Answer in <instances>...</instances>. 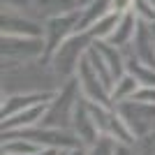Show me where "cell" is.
Segmentation results:
<instances>
[{"label":"cell","mask_w":155,"mask_h":155,"mask_svg":"<svg viewBox=\"0 0 155 155\" xmlns=\"http://www.w3.org/2000/svg\"><path fill=\"white\" fill-rule=\"evenodd\" d=\"M93 42H95V39H93V35L88 30H79V32H74L72 37H67L63 44L51 53L49 60H51V67H53V72L58 74V79H63L65 84H67L70 79L77 77L79 63H81V58L88 53Z\"/></svg>","instance_id":"1"},{"label":"cell","mask_w":155,"mask_h":155,"mask_svg":"<svg viewBox=\"0 0 155 155\" xmlns=\"http://www.w3.org/2000/svg\"><path fill=\"white\" fill-rule=\"evenodd\" d=\"M46 53L44 37H28V35H2V63L21 65L28 60L42 58Z\"/></svg>","instance_id":"2"},{"label":"cell","mask_w":155,"mask_h":155,"mask_svg":"<svg viewBox=\"0 0 155 155\" xmlns=\"http://www.w3.org/2000/svg\"><path fill=\"white\" fill-rule=\"evenodd\" d=\"M74 79H77L79 88H81V95H84L88 102L114 107V102H111V86L97 74V70L93 67V63L88 60V56L81 58L79 70H77V77H74Z\"/></svg>","instance_id":"3"},{"label":"cell","mask_w":155,"mask_h":155,"mask_svg":"<svg viewBox=\"0 0 155 155\" xmlns=\"http://www.w3.org/2000/svg\"><path fill=\"white\" fill-rule=\"evenodd\" d=\"M116 109L127 123L134 139H141V137L155 132V104L139 102V100H125V102L116 104Z\"/></svg>","instance_id":"4"},{"label":"cell","mask_w":155,"mask_h":155,"mask_svg":"<svg viewBox=\"0 0 155 155\" xmlns=\"http://www.w3.org/2000/svg\"><path fill=\"white\" fill-rule=\"evenodd\" d=\"M74 32H79V9L44 19V42H46L44 58H51V53Z\"/></svg>","instance_id":"5"},{"label":"cell","mask_w":155,"mask_h":155,"mask_svg":"<svg viewBox=\"0 0 155 155\" xmlns=\"http://www.w3.org/2000/svg\"><path fill=\"white\" fill-rule=\"evenodd\" d=\"M2 35H28V37H44V23L30 19L21 9L2 7Z\"/></svg>","instance_id":"6"},{"label":"cell","mask_w":155,"mask_h":155,"mask_svg":"<svg viewBox=\"0 0 155 155\" xmlns=\"http://www.w3.org/2000/svg\"><path fill=\"white\" fill-rule=\"evenodd\" d=\"M72 130L77 132V137L84 141V146H93V143L102 137L100 127H97L95 118H93V111H91V104L86 97H81L74 109V116H72Z\"/></svg>","instance_id":"7"},{"label":"cell","mask_w":155,"mask_h":155,"mask_svg":"<svg viewBox=\"0 0 155 155\" xmlns=\"http://www.w3.org/2000/svg\"><path fill=\"white\" fill-rule=\"evenodd\" d=\"M56 95L53 91H23V93H12L2 100V118L14 116L16 111H23L32 104L39 102H49L51 97Z\"/></svg>","instance_id":"8"},{"label":"cell","mask_w":155,"mask_h":155,"mask_svg":"<svg viewBox=\"0 0 155 155\" xmlns=\"http://www.w3.org/2000/svg\"><path fill=\"white\" fill-rule=\"evenodd\" d=\"M49 102H51V100H49ZM49 102L32 104V107H28V109H23V111H16V114L9 116V118H2V132H14V130H26V127H32V125H39L44 120Z\"/></svg>","instance_id":"9"},{"label":"cell","mask_w":155,"mask_h":155,"mask_svg":"<svg viewBox=\"0 0 155 155\" xmlns=\"http://www.w3.org/2000/svg\"><path fill=\"white\" fill-rule=\"evenodd\" d=\"M137 23H139V19H137V14H134V12L120 14V19H118V26H116V30L111 32L109 42H111V44H116L118 49H127V46L132 44V39H134Z\"/></svg>","instance_id":"10"},{"label":"cell","mask_w":155,"mask_h":155,"mask_svg":"<svg viewBox=\"0 0 155 155\" xmlns=\"http://www.w3.org/2000/svg\"><path fill=\"white\" fill-rule=\"evenodd\" d=\"M111 12V0H93L86 7H79V30H88Z\"/></svg>","instance_id":"11"},{"label":"cell","mask_w":155,"mask_h":155,"mask_svg":"<svg viewBox=\"0 0 155 155\" xmlns=\"http://www.w3.org/2000/svg\"><path fill=\"white\" fill-rule=\"evenodd\" d=\"M139 88H141V84H139V79H137L134 74L125 72L123 77H118L116 84L111 86V102H114V107L125 102V100H134Z\"/></svg>","instance_id":"12"},{"label":"cell","mask_w":155,"mask_h":155,"mask_svg":"<svg viewBox=\"0 0 155 155\" xmlns=\"http://www.w3.org/2000/svg\"><path fill=\"white\" fill-rule=\"evenodd\" d=\"M32 7H37L44 19H51L58 14L79 9V0H32Z\"/></svg>","instance_id":"13"},{"label":"cell","mask_w":155,"mask_h":155,"mask_svg":"<svg viewBox=\"0 0 155 155\" xmlns=\"http://www.w3.org/2000/svg\"><path fill=\"white\" fill-rule=\"evenodd\" d=\"M118 19H120V14L109 12L107 16H102V19L97 21L93 28H88V32L93 35V39H109L111 32L116 30V26H118Z\"/></svg>","instance_id":"14"},{"label":"cell","mask_w":155,"mask_h":155,"mask_svg":"<svg viewBox=\"0 0 155 155\" xmlns=\"http://www.w3.org/2000/svg\"><path fill=\"white\" fill-rule=\"evenodd\" d=\"M116 148H118L116 139L102 134L93 146H88V155H116Z\"/></svg>","instance_id":"15"},{"label":"cell","mask_w":155,"mask_h":155,"mask_svg":"<svg viewBox=\"0 0 155 155\" xmlns=\"http://www.w3.org/2000/svg\"><path fill=\"white\" fill-rule=\"evenodd\" d=\"M132 5H134V0H111V12L127 14V12H132Z\"/></svg>","instance_id":"16"},{"label":"cell","mask_w":155,"mask_h":155,"mask_svg":"<svg viewBox=\"0 0 155 155\" xmlns=\"http://www.w3.org/2000/svg\"><path fill=\"white\" fill-rule=\"evenodd\" d=\"M63 155H88V146H77V148L63 150Z\"/></svg>","instance_id":"17"},{"label":"cell","mask_w":155,"mask_h":155,"mask_svg":"<svg viewBox=\"0 0 155 155\" xmlns=\"http://www.w3.org/2000/svg\"><path fill=\"white\" fill-rule=\"evenodd\" d=\"M148 2H150V5H153V7H155V0H148Z\"/></svg>","instance_id":"18"},{"label":"cell","mask_w":155,"mask_h":155,"mask_svg":"<svg viewBox=\"0 0 155 155\" xmlns=\"http://www.w3.org/2000/svg\"><path fill=\"white\" fill-rule=\"evenodd\" d=\"M2 155H12V153H2Z\"/></svg>","instance_id":"19"}]
</instances>
